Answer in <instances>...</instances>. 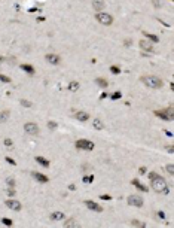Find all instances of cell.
Wrapping results in <instances>:
<instances>
[{"mask_svg":"<svg viewBox=\"0 0 174 228\" xmlns=\"http://www.w3.org/2000/svg\"><path fill=\"white\" fill-rule=\"evenodd\" d=\"M149 179H150V185H152V189L156 191V192H164V194H168V186H167V182L162 176H159L158 173L155 172H150L149 173Z\"/></svg>","mask_w":174,"mask_h":228,"instance_id":"6da1fadb","label":"cell"},{"mask_svg":"<svg viewBox=\"0 0 174 228\" xmlns=\"http://www.w3.org/2000/svg\"><path fill=\"white\" fill-rule=\"evenodd\" d=\"M141 84H144L146 87H149V88H153V89H158V88H161L162 85H164V82L158 78V76H141Z\"/></svg>","mask_w":174,"mask_h":228,"instance_id":"7a4b0ae2","label":"cell"},{"mask_svg":"<svg viewBox=\"0 0 174 228\" xmlns=\"http://www.w3.org/2000/svg\"><path fill=\"white\" fill-rule=\"evenodd\" d=\"M95 18H97V21L100 24H104V26H112L113 24V17L110 14H107V12H97Z\"/></svg>","mask_w":174,"mask_h":228,"instance_id":"3957f363","label":"cell"},{"mask_svg":"<svg viewBox=\"0 0 174 228\" xmlns=\"http://www.w3.org/2000/svg\"><path fill=\"white\" fill-rule=\"evenodd\" d=\"M76 148L77 149H85V151H92L94 149V143L88 139H79L76 142Z\"/></svg>","mask_w":174,"mask_h":228,"instance_id":"277c9868","label":"cell"},{"mask_svg":"<svg viewBox=\"0 0 174 228\" xmlns=\"http://www.w3.org/2000/svg\"><path fill=\"white\" fill-rule=\"evenodd\" d=\"M24 131L27 134H30V136H36V134H39V127L34 122H27L24 125Z\"/></svg>","mask_w":174,"mask_h":228,"instance_id":"5b68a950","label":"cell"},{"mask_svg":"<svg viewBox=\"0 0 174 228\" xmlns=\"http://www.w3.org/2000/svg\"><path fill=\"white\" fill-rule=\"evenodd\" d=\"M127 201H128V204L130 206H135V207H141L143 206V198L141 197H138V195H130L128 198H127Z\"/></svg>","mask_w":174,"mask_h":228,"instance_id":"8992f818","label":"cell"},{"mask_svg":"<svg viewBox=\"0 0 174 228\" xmlns=\"http://www.w3.org/2000/svg\"><path fill=\"white\" fill-rule=\"evenodd\" d=\"M85 206L88 209H91V210H94V212H103V207L100 204H97L95 201H92V200H85Z\"/></svg>","mask_w":174,"mask_h":228,"instance_id":"52a82bcc","label":"cell"},{"mask_svg":"<svg viewBox=\"0 0 174 228\" xmlns=\"http://www.w3.org/2000/svg\"><path fill=\"white\" fill-rule=\"evenodd\" d=\"M5 204H6V207H9L11 210H15V212L21 210V203L17 201V200H6Z\"/></svg>","mask_w":174,"mask_h":228,"instance_id":"ba28073f","label":"cell"},{"mask_svg":"<svg viewBox=\"0 0 174 228\" xmlns=\"http://www.w3.org/2000/svg\"><path fill=\"white\" fill-rule=\"evenodd\" d=\"M140 48L143 49V51H146V52H152L153 51V45L149 42V40H140Z\"/></svg>","mask_w":174,"mask_h":228,"instance_id":"9c48e42d","label":"cell"},{"mask_svg":"<svg viewBox=\"0 0 174 228\" xmlns=\"http://www.w3.org/2000/svg\"><path fill=\"white\" fill-rule=\"evenodd\" d=\"M31 174H33V177H34L37 182H40V183H46V182L49 180L48 176H45V174H42V173H39V172H33Z\"/></svg>","mask_w":174,"mask_h":228,"instance_id":"30bf717a","label":"cell"},{"mask_svg":"<svg viewBox=\"0 0 174 228\" xmlns=\"http://www.w3.org/2000/svg\"><path fill=\"white\" fill-rule=\"evenodd\" d=\"M45 60H46L48 63H51V64H58V63H60V57L55 55V54H46V55H45Z\"/></svg>","mask_w":174,"mask_h":228,"instance_id":"8fae6325","label":"cell"},{"mask_svg":"<svg viewBox=\"0 0 174 228\" xmlns=\"http://www.w3.org/2000/svg\"><path fill=\"white\" fill-rule=\"evenodd\" d=\"M92 8L97 12H101L104 9V0H92Z\"/></svg>","mask_w":174,"mask_h":228,"instance_id":"7c38bea8","label":"cell"},{"mask_svg":"<svg viewBox=\"0 0 174 228\" xmlns=\"http://www.w3.org/2000/svg\"><path fill=\"white\" fill-rule=\"evenodd\" d=\"M76 119L77 121H82V122H85V121H88L90 119V115H88V113H86V112H76Z\"/></svg>","mask_w":174,"mask_h":228,"instance_id":"4fadbf2b","label":"cell"},{"mask_svg":"<svg viewBox=\"0 0 174 228\" xmlns=\"http://www.w3.org/2000/svg\"><path fill=\"white\" fill-rule=\"evenodd\" d=\"M133 185L138 189V191H143V192H147V186L146 185H143L138 179H133Z\"/></svg>","mask_w":174,"mask_h":228,"instance_id":"5bb4252c","label":"cell"},{"mask_svg":"<svg viewBox=\"0 0 174 228\" xmlns=\"http://www.w3.org/2000/svg\"><path fill=\"white\" fill-rule=\"evenodd\" d=\"M92 127L95 130H104V122L100 118H95V119H92Z\"/></svg>","mask_w":174,"mask_h":228,"instance_id":"9a60e30c","label":"cell"},{"mask_svg":"<svg viewBox=\"0 0 174 228\" xmlns=\"http://www.w3.org/2000/svg\"><path fill=\"white\" fill-rule=\"evenodd\" d=\"M155 115H156L158 118L164 119V121H170V117H168V113L165 112V109H164V110H155Z\"/></svg>","mask_w":174,"mask_h":228,"instance_id":"2e32d148","label":"cell"},{"mask_svg":"<svg viewBox=\"0 0 174 228\" xmlns=\"http://www.w3.org/2000/svg\"><path fill=\"white\" fill-rule=\"evenodd\" d=\"M11 117V112L9 110H2L0 112V122H6Z\"/></svg>","mask_w":174,"mask_h":228,"instance_id":"e0dca14e","label":"cell"},{"mask_svg":"<svg viewBox=\"0 0 174 228\" xmlns=\"http://www.w3.org/2000/svg\"><path fill=\"white\" fill-rule=\"evenodd\" d=\"M95 84H97L98 87H101V88L109 87V82H107V79H104V78H97V79H95Z\"/></svg>","mask_w":174,"mask_h":228,"instance_id":"ac0fdd59","label":"cell"},{"mask_svg":"<svg viewBox=\"0 0 174 228\" xmlns=\"http://www.w3.org/2000/svg\"><path fill=\"white\" fill-rule=\"evenodd\" d=\"M51 219L52 221H61V219H64V213L63 212H54L51 215Z\"/></svg>","mask_w":174,"mask_h":228,"instance_id":"d6986e66","label":"cell"},{"mask_svg":"<svg viewBox=\"0 0 174 228\" xmlns=\"http://www.w3.org/2000/svg\"><path fill=\"white\" fill-rule=\"evenodd\" d=\"M21 69H23L24 72L30 73V75H33V73H34V67H33L31 64H21Z\"/></svg>","mask_w":174,"mask_h":228,"instance_id":"ffe728a7","label":"cell"},{"mask_svg":"<svg viewBox=\"0 0 174 228\" xmlns=\"http://www.w3.org/2000/svg\"><path fill=\"white\" fill-rule=\"evenodd\" d=\"M36 161H37L40 166H43V167H49V161H48L46 158H43V157H36Z\"/></svg>","mask_w":174,"mask_h":228,"instance_id":"44dd1931","label":"cell"},{"mask_svg":"<svg viewBox=\"0 0 174 228\" xmlns=\"http://www.w3.org/2000/svg\"><path fill=\"white\" fill-rule=\"evenodd\" d=\"M79 87H80V84H79V82H76V81H73V82H70V84H68V91H77V89H79Z\"/></svg>","mask_w":174,"mask_h":228,"instance_id":"7402d4cb","label":"cell"},{"mask_svg":"<svg viewBox=\"0 0 174 228\" xmlns=\"http://www.w3.org/2000/svg\"><path fill=\"white\" fill-rule=\"evenodd\" d=\"M64 227H71V228H73V227H77V222H76L74 219L70 218V219H67V221L64 222Z\"/></svg>","mask_w":174,"mask_h":228,"instance_id":"603a6c76","label":"cell"},{"mask_svg":"<svg viewBox=\"0 0 174 228\" xmlns=\"http://www.w3.org/2000/svg\"><path fill=\"white\" fill-rule=\"evenodd\" d=\"M165 112L168 113L170 121H173V119H174V107H173V106H170V107H167V109H165Z\"/></svg>","mask_w":174,"mask_h":228,"instance_id":"cb8c5ba5","label":"cell"},{"mask_svg":"<svg viewBox=\"0 0 174 228\" xmlns=\"http://www.w3.org/2000/svg\"><path fill=\"white\" fill-rule=\"evenodd\" d=\"M149 40H152V42H159V37L158 36H155V34H149V33H143Z\"/></svg>","mask_w":174,"mask_h":228,"instance_id":"d4e9b609","label":"cell"},{"mask_svg":"<svg viewBox=\"0 0 174 228\" xmlns=\"http://www.w3.org/2000/svg\"><path fill=\"white\" fill-rule=\"evenodd\" d=\"M2 224L6 225V227H12L14 222H12V219H9V218H3V219H2Z\"/></svg>","mask_w":174,"mask_h":228,"instance_id":"484cf974","label":"cell"},{"mask_svg":"<svg viewBox=\"0 0 174 228\" xmlns=\"http://www.w3.org/2000/svg\"><path fill=\"white\" fill-rule=\"evenodd\" d=\"M121 97H122V94H121L119 91H115L113 94H110V98H112V100H118V98H121Z\"/></svg>","mask_w":174,"mask_h":228,"instance_id":"4316f807","label":"cell"},{"mask_svg":"<svg viewBox=\"0 0 174 228\" xmlns=\"http://www.w3.org/2000/svg\"><path fill=\"white\" fill-rule=\"evenodd\" d=\"M85 183H92V180H94V176H83V179H82Z\"/></svg>","mask_w":174,"mask_h":228,"instance_id":"83f0119b","label":"cell"},{"mask_svg":"<svg viewBox=\"0 0 174 228\" xmlns=\"http://www.w3.org/2000/svg\"><path fill=\"white\" fill-rule=\"evenodd\" d=\"M110 72L115 73V75H118V73H121V69H119L118 66H112V67H110Z\"/></svg>","mask_w":174,"mask_h":228,"instance_id":"f1b7e54d","label":"cell"},{"mask_svg":"<svg viewBox=\"0 0 174 228\" xmlns=\"http://www.w3.org/2000/svg\"><path fill=\"white\" fill-rule=\"evenodd\" d=\"M6 192H8V195H9V197H14V195H15V192H17V191H15V189H14V186H9V188H8V191H6Z\"/></svg>","mask_w":174,"mask_h":228,"instance_id":"f546056e","label":"cell"},{"mask_svg":"<svg viewBox=\"0 0 174 228\" xmlns=\"http://www.w3.org/2000/svg\"><path fill=\"white\" fill-rule=\"evenodd\" d=\"M131 224H133V225H135V227H146V224H144V222H140V221H137V219H134Z\"/></svg>","mask_w":174,"mask_h":228,"instance_id":"4dcf8cb0","label":"cell"},{"mask_svg":"<svg viewBox=\"0 0 174 228\" xmlns=\"http://www.w3.org/2000/svg\"><path fill=\"white\" fill-rule=\"evenodd\" d=\"M21 106H24V107H31L33 104H31L28 100H21Z\"/></svg>","mask_w":174,"mask_h":228,"instance_id":"1f68e13d","label":"cell"},{"mask_svg":"<svg viewBox=\"0 0 174 228\" xmlns=\"http://www.w3.org/2000/svg\"><path fill=\"white\" fill-rule=\"evenodd\" d=\"M48 128H49V130H55V128H57V122L49 121V122H48Z\"/></svg>","mask_w":174,"mask_h":228,"instance_id":"d6a6232c","label":"cell"},{"mask_svg":"<svg viewBox=\"0 0 174 228\" xmlns=\"http://www.w3.org/2000/svg\"><path fill=\"white\" fill-rule=\"evenodd\" d=\"M3 143H5V146H8V148H12V146H14V142H12L11 139H5Z\"/></svg>","mask_w":174,"mask_h":228,"instance_id":"836d02e7","label":"cell"},{"mask_svg":"<svg viewBox=\"0 0 174 228\" xmlns=\"http://www.w3.org/2000/svg\"><path fill=\"white\" fill-rule=\"evenodd\" d=\"M167 172L173 176V174H174V166H173V164H168V166H167Z\"/></svg>","mask_w":174,"mask_h":228,"instance_id":"e575fe53","label":"cell"},{"mask_svg":"<svg viewBox=\"0 0 174 228\" xmlns=\"http://www.w3.org/2000/svg\"><path fill=\"white\" fill-rule=\"evenodd\" d=\"M152 3H153L155 8H161V6H162V2H161V0H152Z\"/></svg>","mask_w":174,"mask_h":228,"instance_id":"d590c367","label":"cell"},{"mask_svg":"<svg viewBox=\"0 0 174 228\" xmlns=\"http://www.w3.org/2000/svg\"><path fill=\"white\" fill-rule=\"evenodd\" d=\"M0 81H2V82H11V78L5 76V75H0Z\"/></svg>","mask_w":174,"mask_h":228,"instance_id":"8d00e7d4","label":"cell"},{"mask_svg":"<svg viewBox=\"0 0 174 228\" xmlns=\"http://www.w3.org/2000/svg\"><path fill=\"white\" fill-rule=\"evenodd\" d=\"M6 183H8L9 186H15V180H14L12 177H8V179H6Z\"/></svg>","mask_w":174,"mask_h":228,"instance_id":"74e56055","label":"cell"},{"mask_svg":"<svg viewBox=\"0 0 174 228\" xmlns=\"http://www.w3.org/2000/svg\"><path fill=\"white\" fill-rule=\"evenodd\" d=\"M100 198H101V200H107V201H109V200H112V195H107V194H101V195H100Z\"/></svg>","mask_w":174,"mask_h":228,"instance_id":"f35d334b","label":"cell"},{"mask_svg":"<svg viewBox=\"0 0 174 228\" xmlns=\"http://www.w3.org/2000/svg\"><path fill=\"white\" fill-rule=\"evenodd\" d=\"M156 215H158V219H165V213L164 212H158Z\"/></svg>","mask_w":174,"mask_h":228,"instance_id":"ab89813d","label":"cell"},{"mask_svg":"<svg viewBox=\"0 0 174 228\" xmlns=\"http://www.w3.org/2000/svg\"><path fill=\"white\" fill-rule=\"evenodd\" d=\"M5 160H6V161H8V163H9V164H12V166H15V164H17V163H15V161H14V160H12V158H9V157H6V158H5Z\"/></svg>","mask_w":174,"mask_h":228,"instance_id":"60d3db41","label":"cell"},{"mask_svg":"<svg viewBox=\"0 0 174 228\" xmlns=\"http://www.w3.org/2000/svg\"><path fill=\"white\" fill-rule=\"evenodd\" d=\"M165 149H167V152H170V154H173V152H174V148H173V146H167Z\"/></svg>","mask_w":174,"mask_h":228,"instance_id":"b9f144b4","label":"cell"},{"mask_svg":"<svg viewBox=\"0 0 174 228\" xmlns=\"http://www.w3.org/2000/svg\"><path fill=\"white\" fill-rule=\"evenodd\" d=\"M138 173H140V174H144V173H146V167H140V169H138Z\"/></svg>","mask_w":174,"mask_h":228,"instance_id":"7bdbcfd3","label":"cell"},{"mask_svg":"<svg viewBox=\"0 0 174 228\" xmlns=\"http://www.w3.org/2000/svg\"><path fill=\"white\" fill-rule=\"evenodd\" d=\"M106 97H109V94H107V92H103V94L100 95V98H106Z\"/></svg>","mask_w":174,"mask_h":228,"instance_id":"ee69618b","label":"cell"},{"mask_svg":"<svg viewBox=\"0 0 174 228\" xmlns=\"http://www.w3.org/2000/svg\"><path fill=\"white\" fill-rule=\"evenodd\" d=\"M124 43H125V46H130V45H131V40H125Z\"/></svg>","mask_w":174,"mask_h":228,"instance_id":"f6af8a7d","label":"cell"},{"mask_svg":"<svg viewBox=\"0 0 174 228\" xmlns=\"http://www.w3.org/2000/svg\"><path fill=\"white\" fill-rule=\"evenodd\" d=\"M37 21H39V23H42V21H45V18H43V17H39V18H37Z\"/></svg>","mask_w":174,"mask_h":228,"instance_id":"bcb514c9","label":"cell"},{"mask_svg":"<svg viewBox=\"0 0 174 228\" xmlns=\"http://www.w3.org/2000/svg\"><path fill=\"white\" fill-rule=\"evenodd\" d=\"M165 134H167L168 137H171V136H173V133H171V131H165Z\"/></svg>","mask_w":174,"mask_h":228,"instance_id":"7dc6e473","label":"cell"},{"mask_svg":"<svg viewBox=\"0 0 174 228\" xmlns=\"http://www.w3.org/2000/svg\"><path fill=\"white\" fill-rule=\"evenodd\" d=\"M74 188H76L74 185H70V186H68V189H70V191H74Z\"/></svg>","mask_w":174,"mask_h":228,"instance_id":"c3c4849f","label":"cell"},{"mask_svg":"<svg viewBox=\"0 0 174 228\" xmlns=\"http://www.w3.org/2000/svg\"><path fill=\"white\" fill-rule=\"evenodd\" d=\"M3 61H5V58H3V57H0V64H2Z\"/></svg>","mask_w":174,"mask_h":228,"instance_id":"681fc988","label":"cell"}]
</instances>
